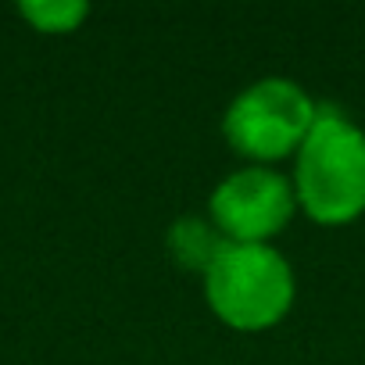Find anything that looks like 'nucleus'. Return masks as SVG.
Instances as JSON below:
<instances>
[{
	"label": "nucleus",
	"instance_id": "nucleus-1",
	"mask_svg": "<svg viewBox=\"0 0 365 365\" xmlns=\"http://www.w3.org/2000/svg\"><path fill=\"white\" fill-rule=\"evenodd\" d=\"M297 208L319 226H344L365 212V129L340 111H322L297 147Z\"/></svg>",
	"mask_w": 365,
	"mask_h": 365
},
{
	"label": "nucleus",
	"instance_id": "nucleus-2",
	"mask_svg": "<svg viewBox=\"0 0 365 365\" xmlns=\"http://www.w3.org/2000/svg\"><path fill=\"white\" fill-rule=\"evenodd\" d=\"M205 297L219 322L258 333L294 304V269L272 244H226L215 265L205 272Z\"/></svg>",
	"mask_w": 365,
	"mask_h": 365
},
{
	"label": "nucleus",
	"instance_id": "nucleus-3",
	"mask_svg": "<svg viewBox=\"0 0 365 365\" xmlns=\"http://www.w3.org/2000/svg\"><path fill=\"white\" fill-rule=\"evenodd\" d=\"M315 118L319 104L294 79L269 76L244 86L230 101L222 115V133L237 154L251 161H279L287 154H297Z\"/></svg>",
	"mask_w": 365,
	"mask_h": 365
},
{
	"label": "nucleus",
	"instance_id": "nucleus-4",
	"mask_svg": "<svg viewBox=\"0 0 365 365\" xmlns=\"http://www.w3.org/2000/svg\"><path fill=\"white\" fill-rule=\"evenodd\" d=\"M208 212L230 244H269L297 212L294 182L265 165L237 168L212 190Z\"/></svg>",
	"mask_w": 365,
	"mask_h": 365
},
{
	"label": "nucleus",
	"instance_id": "nucleus-5",
	"mask_svg": "<svg viewBox=\"0 0 365 365\" xmlns=\"http://www.w3.org/2000/svg\"><path fill=\"white\" fill-rule=\"evenodd\" d=\"M226 237L215 230L212 219H197V215H182L168 226L165 233V247L172 255V262L187 272H208L215 265V258L226 251Z\"/></svg>",
	"mask_w": 365,
	"mask_h": 365
},
{
	"label": "nucleus",
	"instance_id": "nucleus-6",
	"mask_svg": "<svg viewBox=\"0 0 365 365\" xmlns=\"http://www.w3.org/2000/svg\"><path fill=\"white\" fill-rule=\"evenodd\" d=\"M19 15L40 33H72L86 22L90 8L83 0H26L19 4Z\"/></svg>",
	"mask_w": 365,
	"mask_h": 365
}]
</instances>
